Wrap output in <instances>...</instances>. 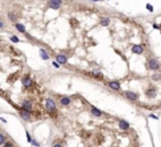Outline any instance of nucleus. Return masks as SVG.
Here are the masks:
<instances>
[{
    "instance_id": "nucleus-1",
    "label": "nucleus",
    "mask_w": 161,
    "mask_h": 147,
    "mask_svg": "<svg viewBox=\"0 0 161 147\" xmlns=\"http://www.w3.org/2000/svg\"><path fill=\"white\" fill-rule=\"evenodd\" d=\"M45 108L46 110L50 112V113H53L56 111V103H55L54 99L52 98H47L46 101H45Z\"/></svg>"
},
{
    "instance_id": "nucleus-2",
    "label": "nucleus",
    "mask_w": 161,
    "mask_h": 147,
    "mask_svg": "<svg viewBox=\"0 0 161 147\" xmlns=\"http://www.w3.org/2000/svg\"><path fill=\"white\" fill-rule=\"evenodd\" d=\"M19 116L22 120L24 121H30L31 120V117H32V111H28V110H24V109H21L19 111Z\"/></svg>"
},
{
    "instance_id": "nucleus-3",
    "label": "nucleus",
    "mask_w": 161,
    "mask_h": 147,
    "mask_svg": "<svg viewBox=\"0 0 161 147\" xmlns=\"http://www.w3.org/2000/svg\"><path fill=\"white\" fill-rule=\"evenodd\" d=\"M148 68L152 71H157L160 69V64L156 59H149L148 60Z\"/></svg>"
},
{
    "instance_id": "nucleus-4",
    "label": "nucleus",
    "mask_w": 161,
    "mask_h": 147,
    "mask_svg": "<svg viewBox=\"0 0 161 147\" xmlns=\"http://www.w3.org/2000/svg\"><path fill=\"white\" fill-rule=\"evenodd\" d=\"M21 108L24 109V110H28V111H32L33 109V103L29 99H24L22 103H21Z\"/></svg>"
},
{
    "instance_id": "nucleus-5",
    "label": "nucleus",
    "mask_w": 161,
    "mask_h": 147,
    "mask_svg": "<svg viewBox=\"0 0 161 147\" xmlns=\"http://www.w3.org/2000/svg\"><path fill=\"white\" fill-rule=\"evenodd\" d=\"M124 96L127 99H129V100L132 101H136L138 99V95L136 93H134V92H129V90H127V92H124Z\"/></svg>"
},
{
    "instance_id": "nucleus-6",
    "label": "nucleus",
    "mask_w": 161,
    "mask_h": 147,
    "mask_svg": "<svg viewBox=\"0 0 161 147\" xmlns=\"http://www.w3.org/2000/svg\"><path fill=\"white\" fill-rule=\"evenodd\" d=\"M22 83H23V85L25 88H31L32 86H33V81H32V78H30L29 76H25V78H23V80H22Z\"/></svg>"
},
{
    "instance_id": "nucleus-7",
    "label": "nucleus",
    "mask_w": 161,
    "mask_h": 147,
    "mask_svg": "<svg viewBox=\"0 0 161 147\" xmlns=\"http://www.w3.org/2000/svg\"><path fill=\"white\" fill-rule=\"evenodd\" d=\"M132 51L136 54H141L144 52V47L141 45H134L132 47Z\"/></svg>"
},
{
    "instance_id": "nucleus-8",
    "label": "nucleus",
    "mask_w": 161,
    "mask_h": 147,
    "mask_svg": "<svg viewBox=\"0 0 161 147\" xmlns=\"http://www.w3.org/2000/svg\"><path fill=\"white\" fill-rule=\"evenodd\" d=\"M60 5H61V0H50V5L52 9L58 10Z\"/></svg>"
},
{
    "instance_id": "nucleus-9",
    "label": "nucleus",
    "mask_w": 161,
    "mask_h": 147,
    "mask_svg": "<svg viewBox=\"0 0 161 147\" xmlns=\"http://www.w3.org/2000/svg\"><path fill=\"white\" fill-rule=\"evenodd\" d=\"M118 127H120L122 131H126V130L129 129V123L125 120H120L118 121Z\"/></svg>"
},
{
    "instance_id": "nucleus-10",
    "label": "nucleus",
    "mask_w": 161,
    "mask_h": 147,
    "mask_svg": "<svg viewBox=\"0 0 161 147\" xmlns=\"http://www.w3.org/2000/svg\"><path fill=\"white\" fill-rule=\"evenodd\" d=\"M146 95H147V97H149V98L156 97V95H157V89H156L155 87L148 88V89L146 90Z\"/></svg>"
},
{
    "instance_id": "nucleus-11",
    "label": "nucleus",
    "mask_w": 161,
    "mask_h": 147,
    "mask_svg": "<svg viewBox=\"0 0 161 147\" xmlns=\"http://www.w3.org/2000/svg\"><path fill=\"white\" fill-rule=\"evenodd\" d=\"M109 87L114 90H120L121 84L118 82H116V81H111V82H109Z\"/></svg>"
},
{
    "instance_id": "nucleus-12",
    "label": "nucleus",
    "mask_w": 161,
    "mask_h": 147,
    "mask_svg": "<svg viewBox=\"0 0 161 147\" xmlns=\"http://www.w3.org/2000/svg\"><path fill=\"white\" fill-rule=\"evenodd\" d=\"M59 103L61 105V106H69V105L71 103V99L69 97H67V96H64V97L60 98Z\"/></svg>"
},
{
    "instance_id": "nucleus-13",
    "label": "nucleus",
    "mask_w": 161,
    "mask_h": 147,
    "mask_svg": "<svg viewBox=\"0 0 161 147\" xmlns=\"http://www.w3.org/2000/svg\"><path fill=\"white\" fill-rule=\"evenodd\" d=\"M56 62H58L59 64H66L67 63V57L65 54H58L56 57Z\"/></svg>"
},
{
    "instance_id": "nucleus-14",
    "label": "nucleus",
    "mask_w": 161,
    "mask_h": 147,
    "mask_svg": "<svg viewBox=\"0 0 161 147\" xmlns=\"http://www.w3.org/2000/svg\"><path fill=\"white\" fill-rule=\"evenodd\" d=\"M91 114L93 117H96V118H99V117H101L102 116V111L101 110H99L98 108H95L94 106H92L91 107Z\"/></svg>"
},
{
    "instance_id": "nucleus-15",
    "label": "nucleus",
    "mask_w": 161,
    "mask_h": 147,
    "mask_svg": "<svg viewBox=\"0 0 161 147\" xmlns=\"http://www.w3.org/2000/svg\"><path fill=\"white\" fill-rule=\"evenodd\" d=\"M39 56H41V58L43 60L50 59V56H48V54H47V51L45 50V49H39Z\"/></svg>"
},
{
    "instance_id": "nucleus-16",
    "label": "nucleus",
    "mask_w": 161,
    "mask_h": 147,
    "mask_svg": "<svg viewBox=\"0 0 161 147\" xmlns=\"http://www.w3.org/2000/svg\"><path fill=\"white\" fill-rule=\"evenodd\" d=\"M7 142H8V141H7V136H6L3 133L0 132V146H3Z\"/></svg>"
},
{
    "instance_id": "nucleus-17",
    "label": "nucleus",
    "mask_w": 161,
    "mask_h": 147,
    "mask_svg": "<svg viewBox=\"0 0 161 147\" xmlns=\"http://www.w3.org/2000/svg\"><path fill=\"white\" fill-rule=\"evenodd\" d=\"M16 29H18L20 33H25V26L23 24H20V23H16Z\"/></svg>"
},
{
    "instance_id": "nucleus-18",
    "label": "nucleus",
    "mask_w": 161,
    "mask_h": 147,
    "mask_svg": "<svg viewBox=\"0 0 161 147\" xmlns=\"http://www.w3.org/2000/svg\"><path fill=\"white\" fill-rule=\"evenodd\" d=\"M100 24L102 26H107L110 24V19L109 18H102L101 21H100Z\"/></svg>"
},
{
    "instance_id": "nucleus-19",
    "label": "nucleus",
    "mask_w": 161,
    "mask_h": 147,
    "mask_svg": "<svg viewBox=\"0 0 161 147\" xmlns=\"http://www.w3.org/2000/svg\"><path fill=\"white\" fill-rule=\"evenodd\" d=\"M152 78L153 81H159V80H160V78H161V75H160V73H155V74L152 75V78Z\"/></svg>"
},
{
    "instance_id": "nucleus-20",
    "label": "nucleus",
    "mask_w": 161,
    "mask_h": 147,
    "mask_svg": "<svg viewBox=\"0 0 161 147\" xmlns=\"http://www.w3.org/2000/svg\"><path fill=\"white\" fill-rule=\"evenodd\" d=\"M25 135H26V141H28V142L29 143H32V141H33V138H32L31 137V135H30V133L28 131L25 132Z\"/></svg>"
},
{
    "instance_id": "nucleus-21",
    "label": "nucleus",
    "mask_w": 161,
    "mask_h": 147,
    "mask_svg": "<svg viewBox=\"0 0 161 147\" xmlns=\"http://www.w3.org/2000/svg\"><path fill=\"white\" fill-rule=\"evenodd\" d=\"M92 74L94 75V76H95V78H103V75H102V73H100V72H98V71H93V72H92Z\"/></svg>"
},
{
    "instance_id": "nucleus-22",
    "label": "nucleus",
    "mask_w": 161,
    "mask_h": 147,
    "mask_svg": "<svg viewBox=\"0 0 161 147\" xmlns=\"http://www.w3.org/2000/svg\"><path fill=\"white\" fill-rule=\"evenodd\" d=\"M10 40L12 41V43H14V44H16V43H19V41H20V39H19L17 36H11L10 37Z\"/></svg>"
},
{
    "instance_id": "nucleus-23",
    "label": "nucleus",
    "mask_w": 161,
    "mask_h": 147,
    "mask_svg": "<svg viewBox=\"0 0 161 147\" xmlns=\"http://www.w3.org/2000/svg\"><path fill=\"white\" fill-rule=\"evenodd\" d=\"M9 18H10V20L12 21V22H16V19H17V18H16V15H14L12 12L9 13Z\"/></svg>"
},
{
    "instance_id": "nucleus-24",
    "label": "nucleus",
    "mask_w": 161,
    "mask_h": 147,
    "mask_svg": "<svg viewBox=\"0 0 161 147\" xmlns=\"http://www.w3.org/2000/svg\"><path fill=\"white\" fill-rule=\"evenodd\" d=\"M2 147H14V145H13L12 143H10V142H7Z\"/></svg>"
},
{
    "instance_id": "nucleus-25",
    "label": "nucleus",
    "mask_w": 161,
    "mask_h": 147,
    "mask_svg": "<svg viewBox=\"0 0 161 147\" xmlns=\"http://www.w3.org/2000/svg\"><path fill=\"white\" fill-rule=\"evenodd\" d=\"M146 8L148 9V11H150V12H152V11H153V7H152V5H150L149 3H147V5H146Z\"/></svg>"
},
{
    "instance_id": "nucleus-26",
    "label": "nucleus",
    "mask_w": 161,
    "mask_h": 147,
    "mask_svg": "<svg viewBox=\"0 0 161 147\" xmlns=\"http://www.w3.org/2000/svg\"><path fill=\"white\" fill-rule=\"evenodd\" d=\"M31 144L33 145V146H35V147H39V144L36 142V141H35V139H33V141H32V143H31Z\"/></svg>"
},
{
    "instance_id": "nucleus-27",
    "label": "nucleus",
    "mask_w": 161,
    "mask_h": 147,
    "mask_svg": "<svg viewBox=\"0 0 161 147\" xmlns=\"http://www.w3.org/2000/svg\"><path fill=\"white\" fill-rule=\"evenodd\" d=\"M53 65H54V68H56V69H58V68H59V63H58V62H56V61H54L53 62Z\"/></svg>"
},
{
    "instance_id": "nucleus-28",
    "label": "nucleus",
    "mask_w": 161,
    "mask_h": 147,
    "mask_svg": "<svg viewBox=\"0 0 161 147\" xmlns=\"http://www.w3.org/2000/svg\"><path fill=\"white\" fill-rule=\"evenodd\" d=\"M0 121L2 122V123H7V122H8V121H7V120H6L5 118H2V117H1V118H0Z\"/></svg>"
},
{
    "instance_id": "nucleus-29",
    "label": "nucleus",
    "mask_w": 161,
    "mask_h": 147,
    "mask_svg": "<svg viewBox=\"0 0 161 147\" xmlns=\"http://www.w3.org/2000/svg\"><path fill=\"white\" fill-rule=\"evenodd\" d=\"M149 118H152V119H156V120H158V117L153 116V114H150V116H149Z\"/></svg>"
},
{
    "instance_id": "nucleus-30",
    "label": "nucleus",
    "mask_w": 161,
    "mask_h": 147,
    "mask_svg": "<svg viewBox=\"0 0 161 147\" xmlns=\"http://www.w3.org/2000/svg\"><path fill=\"white\" fill-rule=\"evenodd\" d=\"M53 147H62V145H61V144H59V143H57V144H55Z\"/></svg>"
},
{
    "instance_id": "nucleus-31",
    "label": "nucleus",
    "mask_w": 161,
    "mask_h": 147,
    "mask_svg": "<svg viewBox=\"0 0 161 147\" xmlns=\"http://www.w3.org/2000/svg\"><path fill=\"white\" fill-rule=\"evenodd\" d=\"M153 27H155V29H159V26L157 25V24H153Z\"/></svg>"
},
{
    "instance_id": "nucleus-32",
    "label": "nucleus",
    "mask_w": 161,
    "mask_h": 147,
    "mask_svg": "<svg viewBox=\"0 0 161 147\" xmlns=\"http://www.w3.org/2000/svg\"><path fill=\"white\" fill-rule=\"evenodd\" d=\"M1 27H3V23H2V22H0V29H1Z\"/></svg>"
},
{
    "instance_id": "nucleus-33",
    "label": "nucleus",
    "mask_w": 161,
    "mask_h": 147,
    "mask_svg": "<svg viewBox=\"0 0 161 147\" xmlns=\"http://www.w3.org/2000/svg\"><path fill=\"white\" fill-rule=\"evenodd\" d=\"M90 1H94V2H96V1H100V0H90Z\"/></svg>"
}]
</instances>
